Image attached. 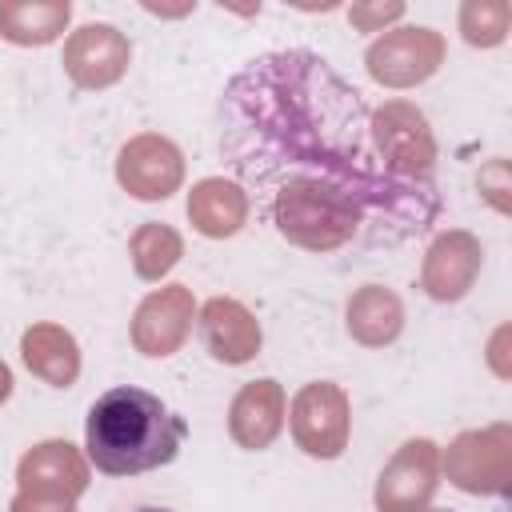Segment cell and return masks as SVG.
Segmentation results:
<instances>
[{
    "label": "cell",
    "mask_w": 512,
    "mask_h": 512,
    "mask_svg": "<svg viewBox=\"0 0 512 512\" xmlns=\"http://www.w3.org/2000/svg\"><path fill=\"white\" fill-rule=\"evenodd\" d=\"M216 116L240 192L296 248H400L440 216L436 180L384 156L376 108L312 48L248 60L224 84Z\"/></svg>",
    "instance_id": "1"
},
{
    "label": "cell",
    "mask_w": 512,
    "mask_h": 512,
    "mask_svg": "<svg viewBox=\"0 0 512 512\" xmlns=\"http://www.w3.org/2000/svg\"><path fill=\"white\" fill-rule=\"evenodd\" d=\"M188 436V420L176 416L160 396L120 384L108 388L84 420L88 464L104 476H140L176 460Z\"/></svg>",
    "instance_id": "2"
},
{
    "label": "cell",
    "mask_w": 512,
    "mask_h": 512,
    "mask_svg": "<svg viewBox=\"0 0 512 512\" xmlns=\"http://www.w3.org/2000/svg\"><path fill=\"white\" fill-rule=\"evenodd\" d=\"M444 60V36L432 32V28H392L384 32L364 64H368V76L384 88H412L420 80H428Z\"/></svg>",
    "instance_id": "3"
},
{
    "label": "cell",
    "mask_w": 512,
    "mask_h": 512,
    "mask_svg": "<svg viewBox=\"0 0 512 512\" xmlns=\"http://www.w3.org/2000/svg\"><path fill=\"white\" fill-rule=\"evenodd\" d=\"M292 436L308 456H340L348 444V396L328 380L304 384L292 400Z\"/></svg>",
    "instance_id": "4"
},
{
    "label": "cell",
    "mask_w": 512,
    "mask_h": 512,
    "mask_svg": "<svg viewBox=\"0 0 512 512\" xmlns=\"http://www.w3.org/2000/svg\"><path fill=\"white\" fill-rule=\"evenodd\" d=\"M448 480L464 492H508V428L464 432L444 456Z\"/></svg>",
    "instance_id": "5"
},
{
    "label": "cell",
    "mask_w": 512,
    "mask_h": 512,
    "mask_svg": "<svg viewBox=\"0 0 512 512\" xmlns=\"http://www.w3.org/2000/svg\"><path fill=\"white\" fill-rule=\"evenodd\" d=\"M132 48L112 24H84L64 44V72L80 88H108L128 72Z\"/></svg>",
    "instance_id": "6"
},
{
    "label": "cell",
    "mask_w": 512,
    "mask_h": 512,
    "mask_svg": "<svg viewBox=\"0 0 512 512\" xmlns=\"http://www.w3.org/2000/svg\"><path fill=\"white\" fill-rule=\"evenodd\" d=\"M180 176H184V164H180V152L172 140L164 136H136L120 148V160H116V180L140 196V200H164L180 188Z\"/></svg>",
    "instance_id": "7"
},
{
    "label": "cell",
    "mask_w": 512,
    "mask_h": 512,
    "mask_svg": "<svg viewBox=\"0 0 512 512\" xmlns=\"http://www.w3.org/2000/svg\"><path fill=\"white\" fill-rule=\"evenodd\" d=\"M432 492H436V444L408 440L396 452V460L380 472L376 508L380 512H416Z\"/></svg>",
    "instance_id": "8"
},
{
    "label": "cell",
    "mask_w": 512,
    "mask_h": 512,
    "mask_svg": "<svg viewBox=\"0 0 512 512\" xmlns=\"http://www.w3.org/2000/svg\"><path fill=\"white\" fill-rule=\"evenodd\" d=\"M376 136H380V148L384 156L408 172V176H424V180H436L432 176V164H436V144L428 136V124L424 116L404 104V100H392L376 112Z\"/></svg>",
    "instance_id": "9"
},
{
    "label": "cell",
    "mask_w": 512,
    "mask_h": 512,
    "mask_svg": "<svg viewBox=\"0 0 512 512\" xmlns=\"http://www.w3.org/2000/svg\"><path fill=\"white\" fill-rule=\"evenodd\" d=\"M16 480H20V492H32V496L76 500L88 488V464L68 440H44L20 460Z\"/></svg>",
    "instance_id": "10"
},
{
    "label": "cell",
    "mask_w": 512,
    "mask_h": 512,
    "mask_svg": "<svg viewBox=\"0 0 512 512\" xmlns=\"http://www.w3.org/2000/svg\"><path fill=\"white\" fill-rule=\"evenodd\" d=\"M188 328H192V296H188L184 284H172V288L152 292L136 308L132 340L144 356H168L184 344Z\"/></svg>",
    "instance_id": "11"
},
{
    "label": "cell",
    "mask_w": 512,
    "mask_h": 512,
    "mask_svg": "<svg viewBox=\"0 0 512 512\" xmlns=\"http://www.w3.org/2000/svg\"><path fill=\"white\" fill-rule=\"evenodd\" d=\"M284 424V392L276 380H252L236 392L232 412H228V432L240 448L260 452L276 440Z\"/></svg>",
    "instance_id": "12"
},
{
    "label": "cell",
    "mask_w": 512,
    "mask_h": 512,
    "mask_svg": "<svg viewBox=\"0 0 512 512\" xmlns=\"http://www.w3.org/2000/svg\"><path fill=\"white\" fill-rule=\"evenodd\" d=\"M480 272V244L468 232H448L428 248L424 260V292L432 300H460Z\"/></svg>",
    "instance_id": "13"
},
{
    "label": "cell",
    "mask_w": 512,
    "mask_h": 512,
    "mask_svg": "<svg viewBox=\"0 0 512 512\" xmlns=\"http://www.w3.org/2000/svg\"><path fill=\"white\" fill-rule=\"evenodd\" d=\"M200 332H204L208 352L220 364H244L260 352V324L236 300H224V296L208 300L200 312Z\"/></svg>",
    "instance_id": "14"
},
{
    "label": "cell",
    "mask_w": 512,
    "mask_h": 512,
    "mask_svg": "<svg viewBox=\"0 0 512 512\" xmlns=\"http://www.w3.org/2000/svg\"><path fill=\"white\" fill-rule=\"evenodd\" d=\"M188 216L204 236H216V240L220 236H236L244 228V220H248V196L240 192V184L212 176V180H200L192 188Z\"/></svg>",
    "instance_id": "15"
},
{
    "label": "cell",
    "mask_w": 512,
    "mask_h": 512,
    "mask_svg": "<svg viewBox=\"0 0 512 512\" xmlns=\"http://www.w3.org/2000/svg\"><path fill=\"white\" fill-rule=\"evenodd\" d=\"M68 0H4L0 4V36L12 44H52L68 28Z\"/></svg>",
    "instance_id": "16"
},
{
    "label": "cell",
    "mask_w": 512,
    "mask_h": 512,
    "mask_svg": "<svg viewBox=\"0 0 512 512\" xmlns=\"http://www.w3.org/2000/svg\"><path fill=\"white\" fill-rule=\"evenodd\" d=\"M20 352H24V364L44 376L48 384L56 388H68L80 372V352H76V340L56 328V324H32L20 340Z\"/></svg>",
    "instance_id": "17"
},
{
    "label": "cell",
    "mask_w": 512,
    "mask_h": 512,
    "mask_svg": "<svg viewBox=\"0 0 512 512\" xmlns=\"http://www.w3.org/2000/svg\"><path fill=\"white\" fill-rule=\"evenodd\" d=\"M400 320H404L400 300L392 292L376 288V284H368L364 292H356L352 304H348V332L360 344H372V348L376 344H388L400 332Z\"/></svg>",
    "instance_id": "18"
},
{
    "label": "cell",
    "mask_w": 512,
    "mask_h": 512,
    "mask_svg": "<svg viewBox=\"0 0 512 512\" xmlns=\"http://www.w3.org/2000/svg\"><path fill=\"white\" fill-rule=\"evenodd\" d=\"M180 252H184V244L168 224H144L132 236V268L144 280H160L180 260Z\"/></svg>",
    "instance_id": "19"
},
{
    "label": "cell",
    "mask_w": 512,
    "mask_h": 512,
    "mask_svg": "<svg viewBox=\"0 0 512 512\" xmlns=\"http://www.w3.org/2000/svg\"><path fill=\"white\" fill-rule=\"evenodd\" d=\"M508 20H512V8L504 0H468L460 8V32L476 48L500 44L508 36Z\"/></svg>",
    "instance_id": "20"
},
{
    "label": "cell",
    "mask_w": 512,
    "mask_h": 512,
    "mask_svg": "<svg viewBox=\"0 0 512 512\" xmlns=\"http://www.w3.org/2000/svg\"><path fill=\"white\" fill-rule=\"evenodd\" d=\"M400 16H404V4H356V8H348V20L364 32H376V28H384L388 20H400Z\"/></svg>",
    "instance_id": "21"
},
{
    "label": "cell",
    "mask_w": 512,
    "mask_h": 512,
    "mask_svg": "<svg viewBox=\"0 0 512 512\" xmlns=\"http://www.w3.org/2000/svg\"><path fill=\"white\" fill-rule=\"evenodd\" d=\"M12 512H76L72 500H56V496H32V492H16Z\"/></svg>",
    "instance_id": "22"
},
{
    "label": "cell",
    "mask_w": 512,
    "mask_h": 512,
    "mask_svg": "<svg viewBox=\"0 0 512 512\" xmlns=\"http://www.w3.org/2000/svg\"><path fill=\"white\" fill-rule=\"evenodd\" d=\"M8 392H12V372H8L4 364H0V404L8 400Z\"/></svg>",
    "instance_id": "23"
},
{
    "label": "cell",
    "mask_w": 512,
    "mask_h": 512,
    "mask_svg": "<svg viewBox=\"0 0 512 512\" xmlns=\"http://www.w3.org/2000/svg\"><path fill=\"white\" fill-rule=\"evenodd\" d=\"M140 512H168V508H140Z\"/></svg>",
    "instance_id": "24"
},
{
    "label": "cell",
    "mask_w": 512,
    "mask_h": 512,
    "mask_svg": "<svg viewBox=\"0 0 512 512\" xmlns=\"http://www.w3.org/2000/svg\"><path fill=\"white\" fill-rule=\"evenodd\" d=\"M428 512H452V508H428Z\"/></svg>",
    "instance_id": "25"
}]
</instances>
